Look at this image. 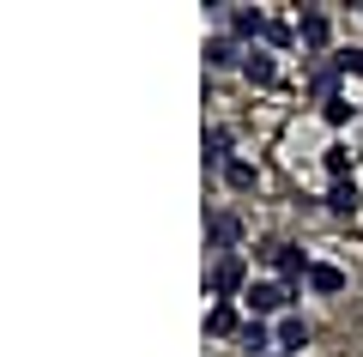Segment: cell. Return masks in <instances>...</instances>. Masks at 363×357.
I'll return each mask as SVG.
<instances>
[{
    "label": "cell",
    "instance_id": "obj_11",
    "mask_svg": "<svg viewBox=\"0 0 363 357\" xmlns=\"http://www.w3.org/2000/svg\"><path fill=\"white\" fill-rule=\"evenodd\" d=\"M206 333H242V327H236V309H230V303H218V309L206 315Z\"/></svg>",
    "mask_w": 363,
    "mask_h": 357
},
{
    "label": "cell",
    "instance_id": "obj_7",
    "mask_svg": "<svg viewBox=\"0 0 363 357\" xmlns=\"http://www.w3.org/2000/svg\"><path fill=\"white\" fill-rule=\"evenodd\" d=\"M297 37L309 43V49H321V43H327V13H303V25H297Z\"/></svg>",
    "mask_w": 363,
    "mask_h": 357
},
{
    "label": "cell",
    "instance_id": "obj_15",
    "mask_svg": "<svg viewBox=\"0 0 363 357\" xmlns=\"http://www.w3.org/2000/svg\"><path fill=\"white\" fill-rule=\"evenodd\" d=\"M224 145H230V140H224V128H212V133H206V164H230Z\"/></svg>",
    "mask_w": 363,
    "mask_h": 357
},
{
    "label": "cell",
    "instance_id": "obj_2",
    "mask_svg": "<svg viewBox=\"0 0 363 357\" xmlns=\"http://www.w3.org/2000/svg\"><path fill=\"white\" fill-rule=\"evenodd\" d=\"M285 303H291V291H285V285H272V279L248 285V309H255V315H272V309H285Z\"/></svg>",
    "mask_w": 363,
    "mask_h": 357
},
{
    "label": "cell",
    "instance_id": "obj_5",
    "mask_svg": "<svg viewBox=\"0 0 363 357\" xmlns=\"http://www.w3.org/2000/svg\"><path fill=\"white\" fill-rule=\"evenodd\" d=\"M236 339H242V351H248V357H267V351H272V345H279V339H272V333H267V327H260V321H248V327H242V333H236Z\"/></svg>",
    "mask_w": 363,
    "mask_h": 357
},
{
    "label": "cell",
    "instance_id": "obj_9",
    "mask_svg": "<svg viewBox=\"0 0 363 357\" xmlns=\"http://www.w3.org/2000/svg\"><path fill=\"white\" fill-rule=\"evenodd\" d=\"M309 285L315 291H345V273L339 267H309Z\"/></svg>",
    "mask_w": 363,
    "mask_h": 357
},
{
    "label": "cell",
    "instance_id": "obj_3",
    "mask_svg": "<svg viewBox=\"0 0 363 357\" xmlns=\"http://www.w3.org/2000/svg\"><path fill=\"white\" fill-rule=\"evenodd\" d=\"M212 291H218V297L242 291V260H236V255H218V267H212Z\"/></svg>",
    "mask_w": 363,
    "mask_h": 357
},
{
    "label": "cell",
    "instance_id": "obj_14",
    "mask_svg": "<svg viewBox=\"0 0 363 357\" xmlns=\"http://www.w3.org/2000/svg\"><path fill=\"white\" fill-rule=\"evenodd\" d=\"M236 37H267V18L242 6V13H236Z\"/></svg>",
    "mask_w": 363,
    "mask_h": 357
},
{
    "label": "cell",
    "instance_id": "obj_17",
    "mask_svg": "<svg viewBox=\"0 0 363 357\" xmlns=\"http://www.w3.org/2000/svg\"><path fill=\"white\" fill-rule=\"evenodd\" d=\"M321 115H327V121H351V103H345V97H327Z\"/></svg>",
    "mask_w": 363,
    "mask_h": 357
},
{
    "label": "cell",
    "instance_id": "obj_16",
    "mask_svg": "<svg viewBox=\"0 0 363 357\" xmlns=\"http://www.w3.org/2000/svg\"><path fill=\"white\" fill-rule=\"evenodd\" d=\"M327 170H333V176L345 182V170H351V152H345V145H333V152H327Z\"/></svg>",
    "mask_w": 363,
    "mask_h": 357
},
{
    "label": "cell",
    "instance_id": "obj_4",
    "mask_svg": "<svg viewBox=\"0 0 363 357\" xmlns=\"http://www.w3.org/2000/svg\"><path fill=\"white\" fill-rule=\"evenodd\" d=\"M272 339L285 345V351H303V345H309V327H303V315H285V321H279V333H272Z\"/></svg>",
    "mask_w": 363,
    "mask_h": 357
},
{
    "label": "cell",
    "instance_id": "obj_1",
    "mask_svg": "<svg viewBox=\"0 0 363 357\" xmlns=\"http://www.w3.org/2000/svg\"><path fill=\"white\" fill-rule=\"evenodd\" d=\"M260 255H267L272 267L285 273V279H309V260H303V248H291V243H267Z\"/></svg>",
    "mask_w": 363,
    "mask_h": 357
},
{
    "label": "cell",
    "instance_id": "obj_6",
    "mask_svg": "<svg viewBox=\"0 0 363 357\" xmlns=\"http://www.w3.org/2000/svg\"><path fill=\"white\" fill-rule=\"evenodd\" d=\"M206 61H212V67H236V61H248V55L236 49V37H212V43H206Z\"/></svg>",
    "mask_w": 363,
    "mask_h": 357
},
{
    "label": "cell",
    "instance_id": "obj_10",
    "mask_svg": "<svg viewBox=\"0 0 363 357\" xmlns=\"http://www.w3.org/2000/svg\"><path fill=\"white\" fill-rule=\"evenodd\" d=\"M242 73L255 79V85H272V55H260V49H255V55L242 61Z\"/></svg>",
    "mask_w": 363,
    "mask_h": 357
},
{
    "label": "cell",
    "instance_id": "obj_13",
    "mask_svg": "<svg viewBox=\"0 0 363 357\" xmlns=\"http://www.w3.org/2000/svg\"><path fill=\"white\" fill-rule=\"evenodd\" d=\"M230 243H236V218L218 212V218H212V248H230Z\"/></svg>",
    "mask_w": 363,
    "mask_h": 357
},
{
    "label": "cell",
    "instance_id": "obj_18",
    "mask_svg": "<svg viewBox=\"0 0 363 357\" xmlns=\"http://www.w3.org/2000/svg\"><path fill=\"white\" fill-rule=\"evenodd\" d=\"M357 73H363V55H357Z\"/></svg>",
    "mask_w": 363,
    "mask_h": 357
},
{
    "label": "cell",
    "instance_id": "obj_8",
    "mask_svg": "<svg viewBox=\"0 0 363 357\" xmlns=\"http://www.w3.org/2000/svg\"><path fill=\"white\" fill-rule=\"evenodd\" d=\"M357 200H363V194H357V182H333V194H327V206H333V212H351Z\"/></svg>",
    "mask_w": 363,
    "mask_h": 357
},
{
    "label": "cell",
    "instance_id": "obj_12",
    "mask_svg": "<svg viewBox=\"0 0 363 357\" xmlns=\"http://www.w3.org/2000/svg\"><path fill=\"white\" fill-rule=\"evenodd\" d=\"M224 182H230V188H255V164L230 158V164H224Z\"/></svg>",
    "mask_w": 363,
    "mask_h": 357
}]
</instances>
